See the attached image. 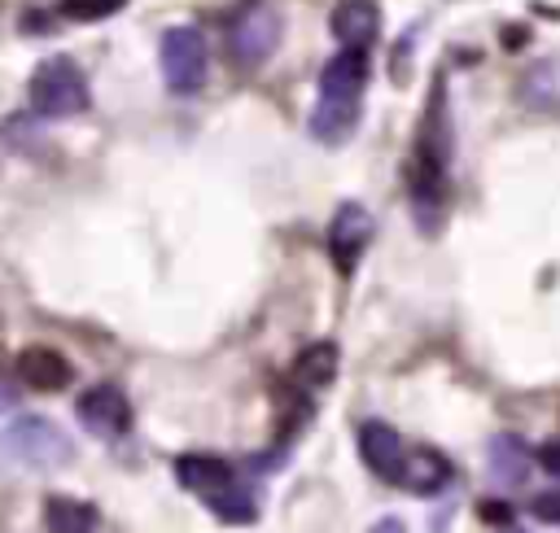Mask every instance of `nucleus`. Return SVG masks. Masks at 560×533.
<instances>
[{"label":"nucleus","instance_id":"7","mask_svg":"<svg viewBox=\"0 0 560 533\" xmlns=\"http://www.w3.org/2000/svg\"><path fill=\"white\" fill-rule=\"evenodd\" d=\"M158 61H162V79L171 92L188 96L206 83V70H210V48H206V35L197 26H171L158 44Z\"/></svg>","mask_w":560,"mask_h":533},{"label":"nucleus","instance_id":"20","mask_svg":"<svg viewBox=\"0 0 560 533\" xmlns=\"http://www.w3.org/2000/svg\"><path fill=\"white\" fill-rule=\"evenodd\" d=\"M13 406H18V389L0 376V415H4V411H13Z\"/></svg>","mask_w":560,"mask_h":533},{"label":"nucleus","instance_id":"21","mask_svg":"<svg viewBox=\"0 0 560 533\" xmlns=\"http://www.w3.org/2000/svg\"><path fill=\"white\" fill-rule=\"evenodd\" d=\"M481 516H486V520L494 516V524H508V516H512V511H508L503 502H481Z\"/></svg>","mask_w":560,"mask_h":533},{"label":"nucleus","instance_id":"13","mask_svg":"<svg viewBox=\"0 0 560 533\" xmlns=\"http://www.w3.org/2000/svg\"><path fill=\"white\" fill-rule=\"evenodd\" d=\"M328 26L341 39V48H368L381 31V9H376V0H341L332 9Z\"/></svg>","mask_w":560,"mask_h":533},{"label":"nucleus","instance_id":"8","mask_svg":"<svg viewBox=\"0 0 560 533\" xmlns=\"http://www.w3.org/2000/svg\"><path fill=\"white\" fill-rule=\"evenodd\" d=\"M74 415L101 441H114V437H122L131 428V402H127V393L118 384H92V389H83L79 402H74Z\"/></svg>","mask_w":560,"mask_h":533},{"label":"nucleus","instance_id":"22","mask_svg":"<svg viewBox=\"0 0 560 533\" xmlns=\"http://www.w3.org/2000/svg\"><path fill=\"white\" fill-rule=\"evenodd\" d=\"M372 533H407V529H402V520H398V516H385V520H376V524H372Z\"/></svg>","mask_w":560,"mask_h":533},{"label":"nucleus","instance_id":"1","mask_svg":"<svg viewBox=\"0 0 560 533\" xmlns=\"http://www.w3.org/2000/svg\"><path fill=\"white\" fill-rule=\"evenodd\" d=\"M451 149H455V131H451V114H446V83L433 79L429 87V105L424 118L416 127V157H411V210L420 232H438L446 218V170H451Z\"/></svg>","mask_w":560,"mask_h":533},{"label":"nucleus","instance_id":"16","mask_svg":"<svg viewBox=\"0 0 560 533\" xmlns=\"http://www.w3.org/2000/svg\"><path fill=\"white\" fill-rule=\"evenodd\" d=\"M44 520H48V533H92L96 524V511L79 498H48L44 502Z\"/></svg>","mask_w":560,"mask_h":533},{"label":"nucleus","instance_id":"18","mask_svg":"<svg viewBox=\"0 0 560 533\" xmlns=\"http://www.w3.org/2000/svg\"><path fill=\"white\" fill-rule=\"evenodd\" d=\"M529 511H534L538 520H547V524H560V489H556V494H538V498L529 502Z\"/></svg>","mask_w":560,"mask_h":533},{"label":"nucleus","instance_id":"3","mask_svg":"<svg viewBox=\"0 0 560 533\" xmlns=\"http://www.w3.org/2000/svg\"><path fill=\"white\" fill-rule=\"evenodd\" d=\"M175 481L188 494H197L223 524H254V516H258L254 489L219 454H179L175 459Z\"/></svg>","mask_w":560,"mask_h":533},{"label":"nucleus","instance_id":"17","mask_svg":"<svg viewBox=\"0 0 560 533\" xmlns=\"http://www.w3.org/2000/svg\"><path fill=\"white\" fill-rule=\"evenodd\" d=\"M127 0H61V13L70 22H101V17H114Z\"/></svg>","mask_w":560,"mask_h":533},{"label":"nucleus","instance_id":"19","mask_svg":"<svg viewBox=\"0 0 560 533\" xmlns=\"http://www.w3.org/2000/svg\"><path fill=\"white\" fill-rule=\"evenodd\" d=\"M538 463H542L551 476H560V437L547 441V446H538Z\"/></svg>","mask_w":560,"mask_h":533},{"label":"nucleus","instance_id":"14","mask_svg":"<svg viewBox=\"0 0 560 533\" xmlns=\"http://www.w3.org/2000/svg\"><path fill=\"white\" fill-rule=\"evenodd\" d=\"M337 363H341V354H337V345L332 341H315V345H306L298 358H293V384L298 389H306V393H319V389H328L332 380H337Z\"/></svg>","mask_w":560,"mask_h":533},{"label":"nucleus","instance_id":"15","mask_svg":"<svg viewBox=\"0 0 560 533\" xmlns=\"http://www.w3.org/2000/svg\"><path fill=\"white\" fill-rule=\"evenodd\" d=\"M486 472L499 481V485H525L529 476V454H525V441L512 437V433H499L486 450Z\"/></svg>","mask_w":560,"mask_h":533},{"label":"nucleus","instance_id":"9","mask_svg":"<svg viewBox=\"0 0 560 533\" xmlns=\"http://www.w3.org/2000/svg\"><path fill=\"white\" fill-rule=\"evenodd\" d=\"M368 240H372V214L359 201H341L332 223H328V258H332V266L341 275H354Z\"/></svg>","mask_w":560,"mask_h":533},{"label":"nucleus","instance_id":"11","mask_svg":"<svg viewBox=\"0 0 560 533\" xmlns=\"http://www.w3.org/2000/svg\"><path fill=\"white\" fill-rule=\"evenodd\" d=\"M451 481H455V467H451V459H446V454H438L433 446L407 450V459H402V472H398V485H402L407 494H420V498H429V494H442Z\"/></svg>","mask_w":560,"mask_h":533},{"label":"nucleus","instance_id":"6","mask_svg":"<svg viewBox=\"0 0 560 533\" xmlns=\"http://www.w3.org/2000/svg\"><path fill=\"white\" fill-rule=\"evenodd\" d=\"M280 31H284V17H280L276 4H267V0L241 4V9L232 13V22H228V57H232V66L258 70V66L276 52Z\"/></svg>","mask_w":560,"mask_h":533},{"label":"nucleus","instance_id":"10","mask_svg":"<svg viewBox=\"0 0 560 533\" xmlns=\"http://www.w3.org/2000/svg\"><path fill=\"white\" fill-rule=\"evenodd\" d=\"M359 459L368 463V472H372V476H381V481L398 485V472H402L407 446H402V437H398V428H394V424H385V419H368V424H359Z\"/></svg>","mask_w":560,"mask_h":533},{"label":"nucleus","instance_id":"12","mask_svg":"<svg viewBox=\"0 0 560 533\" xmlns=\"http://www.w3.org/2000/svg\"><path fill=\"white\" fill-rule=\"evenodd\" d=\"M18 380H26V384L39 389V393H57V389H66V384L74 380V367H70V358L57 354L52 345H26V350L18 354Z\"/></svg>","mask_w":560,"mask_h":533},{"label":"nucleus","instance_id":"2","mask_svg":"<svg viewBox=\"0 0 560 533\" xmlns=\"http://www.w3.org/2000/svg\"><path fill=\"white\" fill-rule=\"evenodd\" d=\"M363 92H368V48H341L319 74V96L306 118L311 135L319 144L350 140L363 118Z\"/></svg>","mask_w":560,"mask_h":533},{"label":"nucleus","instance_id":"5","mask_svg":"<svg viewBox=\"0 0 560 533\" xmlns=\"http://www.w3.org/2000/svg\"><path fill=\"white\" fill-rule=\"evenodd\" d=\"M26 96H31V109H35L39 118H74V114H83V109L92 105L88 79H83V70H79L70 57H48V61H39L35 74H31Z\"/></svg>","mask_w":560,"mask_h":533},{"label":"nucleus","instance_id":"4","mask_svg":"<svg viewBox=\"0 0 560 533\" xmlns=\"http://www.w3.org/2000/svg\"><path fill=\"white\" fill-rule=\"evenodd\" d=\"M74 459V441L44 415H18L0 428V463L18 472H57Z\"/></svg>","mask_w":560,"mask_h":533}]
</instances>
